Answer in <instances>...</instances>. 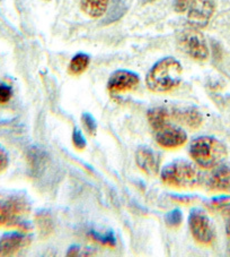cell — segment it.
Segmentation results:
<instances>
[{
  "label": "cell",
  "mask_w": 230,
  "mask_h": 257,
  "mask_svg": "<svg viewBox=\"0 0 230 257\" xmlns=\"http://www.w3.org/2000/svg\"><path fill=\"white\" fill-rule=\"evenodd\" d=\"M164 184L178 189H193L204 183V175L196 162L184 159L168 163L160 170Z\"/></svg>",
  "instance_id": "cell-1"
},
{
  "label": "cell",
  "mask_w": 230,
  "mask_h": 257,
  "mask_svg": "<svg viewBox=\"0 0 230 257\" xmlns=\"http://www.w3.org/2000/svg\"><path fill=\"white\" fill-rule=\"evenodd\" d=\"M183 67L174 57H165L154 64L146 76V84L156 93L170 92L182 82Z\"/></svg>",
  "instance_id": "cell-2"
},
{
  "label": "cell",
  "mask_w": 230,
  "mask_h": 257,
  "mask_svg": "<svg viewBox=\"0 0 230 257\" xmlns=\"http://www.w3.org/2000/svg\"><path fill=\"white\" fill-rule=\"evenodd\" d=\"M192 160L202 169H214L224 162L228 151L222 142L214 136H198L188 146Z\"/></svg>",
  "instance_id": "cell-3"
},
{
  "label": "cell",
  "mask_w": 230,
  "mask_h": 257,
  "mask_svg": "<svg viewBox=\"0 0 230 257\" xmlns=\"http://www.w3.org/2000/svg\"><path fill=\"white\" fill-rule=\"evenodd\" d=\"M167 113H157L150 119L149 123L154 133L157 143L165 149H178L183 146L188 141L185 130L170 121Z\"/></svg>",
  "instance_id": "cell-4"
},
{
  "label": "cell",
  "mask_w": 230,
  "mask_h": 257,
  "mask_svg": "<svg viewBox=\"0 0 230 257\" xmlns=\"http://www.w3.org/2000/svg\"><path fill=\"white\" fill-rule=\"evenodd\" d=\"M30 213V202L24 194L0 201V227H20Z\"/></svg>",
  "instance_id": "cell-5"
},
{
  "label": "cell",
  "mask_w": 230,
  "mask_h": 257,
  "mask_svg": "<svg viewBox=\"0 0 230 257\" xmlns=\"http://www.w3.org/2000/svg\"><path fill=\"white\" fill-rule=\"evenodd\" d=\"M178 46L188 56L196 61H206L209 57V48L198 29H185L178 35Z\"/></svg>",
  "instance_id": "cell-6"
},
{
  "label": "cell",
  "mask_w": 230,
  "mask_h": 257,
  "mask_svg": "<svg viewBox=\"0 0 230 257\" xmlns=\"http://www.w3.org/2000/svg\"><path fill=\"white\" fill-rule=\"evenodd\" d=\"M188 227L193 238L201 245H210L214 240L216 228L203 210L196 207L190 211Z\"/></svg>",
  "instance_id": "cell-7"
},
{
  "label": "cell",
  "mask_w": 230,
  "mask_h": 257,
  "mask_svg": "<svg viewBox=\"0 0 230 257\" xmlns=\"http://www.w3.org/2000/svg\"><path fill=\"white\" fill-rule=\"evenodd\" d=\"M216 10L214 0H193L188 10V22L192 28L203 29L209 24Z\"/></svg>",
  "instance_id": "cell-8"
},
{
  "label": "cell",
  "mask_w": 230,
  "mask_h": 257,
  "mask_svg": "<svg viewBox=\"0 0 230 257\" xmlns=\"http://www.w3.org/2000/svg\"><path fill=\"white\" fill-rule=\"evenodd\" d=\"M160 161V154L148 145H141L136 151V166L149 176H156L159 174Z\"/></svg>",
  "instance_id": "cell-9"
},
{
  "label": "cell",
  "mask_w": 230,
  "mask_h": 257,
  "mask_svg": "<svg viewBox=\"0 0 230 257\" xmlns=\"http://www.w3.org/2000/svg\"><path fill=\"white\" fill-rule=\"evenodd\" d=\"M140 77L131 70L118 69L110 75L108 82V90L110 93H122L131 91L138 86Z\"/></svg>",
  "instance_id": "cell-10"
},
{
  "label": "cell",
  "mask_w": 230,
  "mask_h": 257,
  "mask_svg": "<svg viewBox=\"0 0 230 257\" xmlns=\"http://www.w3.org/2000/svg\"><path fill=\"white\" fill-rule=\"evenodd\" d=\"M30 241V238L25 231L5 233L0 238V257L16 255Z\"/></svg>",
  "instance_id": "cell-11"
},
{
  "label": "cell",
  "mask_w": 230,
  "mask_h": 257,
  "mask_svg": "<svg viewBox=\"0 0 230 257\" xmlns=\"http://www.w3.org/2000/svg\"><path fill=\"white\" fill-rule=\"evenodd\" d=\"M206 186L214 192H230V163L222 162L212 169Z\"/></svg>",
  "instance_id": "cell-12"
},
{
  "label": "cell",
  "mask_w": 230,
  "mask_h": 257,
  "mask_svg": "<svg viewBox=\"0 0 230 257\" xmlns=\"http://www.w3.org/2000/svg\"><path fill=\"white\" fill-rule=\"evenodd\" d=\"M172 116L175 120L182 122L184 125L191 128L200 127L203 122V117L201 112L198 111L196 108L193 107L175 110V111L172 113Z\"/></svg>",
  "instance_id": "cell-13"
},
{
  "label": "cell",
  "mask_w": 230,
  "mask_h": 257,
  "mask_svg": "<svg viewBox=\"0 0 230 257\" xmlns=\"http://www.w3.org/2000/svg\"><path fill=\"white\" fill-rule=\"evenodd\" d=\"M110 0H80V8L92 19H100L108 11Z\"/></svg>",
  "instance_id": "cell-14"
},
{
  "label": "cell",
  "mask_w": 230,
  "mask_h": 257,
  "mask_svg": "<svg viewBox=\"0 0 230 257\" xmlns=\"http://www.w3.org/2000/svg\"><path fill=\"white\" fill-rule=\"evenodd\" d=\"M90 56L84 54V52H79V54L74 55L72 59L70 60L68 72L69 74L74 75V76H78V75H82V73L86 72L88 66H90Z\"/></svg>",
  "instance_id": "cell-15"
},
{
  "label": "cell",
  "mask_w": 230,
  "mask_h": 257,
  "mask_svg": "<svg viewBox=\"0 0 230 257\" xmlns=\"http://www.w3.org/2000/svg\"><path fill=\"white\" fill-rule=\"evenodd\" d=\"M35 222L42 236H48L53 230L52 214L48 210H40L35 215Z\"/></svg>",
  "instance_id": "cell-16"
},
{
  "label": "cell",
  "mask_w": 230,
  "mask_h": 257,
  "mask_svg": "<svg viewBox=\"0 0 230 257\" xmlns=\"http://www.w3.org/2000/svg\"><path fill=\"white\" fill-rule=\"evenodd\" d=\"M88 237H90L92 241L98 242L100 245H104V246L114 247L116 245V239H115L113 231L100 232V231H95V230H90V231L88 232Z\"/></svg>",
  "instance_id": "cell-17"
},
{
  "label": "cell",
  "mask_w": 230,
  "mask_h": 257,
  "mask_svg": "<svg viewBox=\"0 0 230 257\" xmlns=\"http://www.w3.org/2000/svg\"><path fill=\"white\" fill-rule=\"evenodd\" d=\"M183 221V213L180 209H174L165 215V222L170 228H178Z\"/></svg>",
  "instance_id": "cell-18"
},
{
  "label": "cell",
  "mask_w": 230,
  "mask_h": 257,
  "mask_svg": "<svg viewBox=\"0 0 230 257\" xmlns=\"http://www.w3.org/2000/svg\"><path fill=\"white\" fill-rule=\"evenodd\" d=\"M82 122L85 131L90 136H95L97 132V121L95 117L90 112H84L82 114Z\"/></svg>",
  "instance_id": "cell-19"
},
{
  "label": "cell",
  "mask_w": 230,
  "mask_h": 257,
  "mask_svg": "<svg viewBox=\"0 0 230 257\" xmlns=\"http://www.w3.org/2000/svg\"><path fill=\"white\" fill-rule=\"evenodd\" d=\"M72 143L77 150H84L87 146V141L82 132L78 127H74L72 131Z\"/></svg>",
  "instance_id": "cell-20"
},
{
  "label": "cell",
  "mask_w": 230,
  "mask_h": 257,
  "mask_svg": "<svg viewBox=\"0 0 230 257\" xmlns=\"http://www.w3.org/2000/svg\"><path fill=\"white\" fill-rule=\"evenodd\" d=\"M94 254H95V250L90 249V248L79 246V245H72V247H69V249L67 251L68 256H90Z\"/></svg>",
  "instance_id": "cell-21"
},
{
  "label": "cell",
  "mask_w": 230,
  "mask_h": 257,
  "mask_svg": "<svg viewBox=\"0 0 230 257\" xmlns=\"http://www.w3.org/2000/svg\"><path fill=\"white\" fill-rule=\"evenodd\" d=\"M12 96V86L7 85L5 83L0 84V103H7Z\"/></svg>",
  "instance_id": "cell-22"
},
{
  "label": "cell",
  "mask_w": 230,
  "mask_h": 257,
  "mask_svg": "<svg viewBox=\"0 0 230 257\" xmlns=\"http://www.w3.org/2000/svg\"><path fill=\"white\" fill-rule=\"evenodd\" d=\"M10 166V154L4 146L0 145V174L5 171Z\"/></svg>",
  "instance_id": "cell-23"
},
{
  "label": "cell",
  "mask_w": 230,
  "mask_h": 257,
  "mask_svg": "<svg viewBox=\"0 0 230 257\" xmlns=\"http://www.w3.org/2000/svg\"><path fill=\"white\" fill-rule=\"evenodd\" d=\"M170 196L172 197V199H174V201L182 204H190L196 199V196H193V195H186V194H170Z\"/></svg>",
  "instance_id": "cell-24"
},
{
  "label": "cell",
  "mask_w": 230,
  "mask_h": 257,
  "mask_svg": "<svg viewBox=\"0 0 230 257\" xmlns=\"http://www.w3.org/2000/svg\"><path fill=\"white\" fill-rule=\"evenodd\" d=\"M193 0H175L174 3V10L176 13H185L188 12V7L191 6Z\"/></svg>",
  "instance_id": "cell-25"
},
{
  "label": "cell",
  "mask_w": 230,
  "mask_h": 257,
  "mask_svg": "<svg viewBox=\"0 0 230 257\" xmlns=\"http://www.w3.org/2000/svg\"><path fill=\"white\" fill-rule=\"evenodd\" d=\"M222 216L226 224V232L230 238V204H226L222 206Z\"/></svg>",
  "instance_id": "cell-26"
},
{
  "label": "cell",
  "mask_w": 230,
  "mask_h": 257,
  "mask_svg": "<svg viewBox=\"0 0 230 257\" xmlns=\"http://www.w3.org/2000/svg\"><path fill=\"white\" fill-rule=\"evenodd\" d=\"M46 2H50V0H46Z\"/></svg>",
  "instance_id": "cell-27"
},
{
  "label": "cell",
  "mask_w": 230,
  "mask_h": 257,
  "mask_svg": "<svg viewBox=\"0 0 230 257\" xmlns=\"http://www.w3.org/2000/svg\"><path fill=\"white\" fill-rule=\"evenodd\" d=\"M0 2H2V0H0Z\"/></svg>",
  "instance_id": "cell-28"
}]
</instances>
